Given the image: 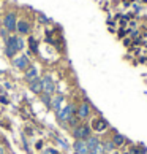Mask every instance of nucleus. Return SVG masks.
I'll return each mask as SVG.
<instances>
[{
	"instance_id": "nucleus-18",
	"label": "nucleus",
	"mask_w": 147,
	"mask_h": 154,
	"mask_svg": "<svg viewBox=\"0 0 147 154\" xmlns=\"http://www.w3.org/2000/svg\"><path fill=\"white\" fill-rule=\"evenodd\" d=\"M14 54H16V51H13V49H10V48L5 46V56H7V57L14 59Z\"/></svg>"
},
{
	"instance_id": "nucleus-26",
	"label": "nucleus",
	"mask_w": 147,
	"mask_h": 154,
	"mask_svg": "<svg viewBox=\"0 0 147 154\" xmlns=\"http://www.w3.org/2000/svg\"><path fill=\"white\" fill-rule=\"evenodd\" d=\"M57 154H59V152H57Z\"/></svg>"
},
{
	"instance_id": "nucleus-13",
	"label": "nucleus",
	"mask_w": 147,
	"mask_h": 154,
	"mask_svg": "<svg viewBox=\"0 0 147 154\" xmlns=\"http://www.w3.org/2000/svg\"><path fill=\"white\" fill-rule=\"evenodd\" d=\"M106 127H108V124H106L103 119H95L93 121V129L95 130H106Z\"/></svg>"
},
{
	"instance_id": "nucleus-9",
	"label": "nucleus",
	"mask_w": 147,
	"mask_h": 154,
	"mask_svg": "<svg viewBox=\"0 0 147 154\" xmlns=\"http://www.w3.org/2000/svg\"><path fill=\"white\" fill-rule=\"evenodd\" d=\"M35 78H38V70H37V67H33V65H30L29 68L25 70V75H24V79L27 83H30V81H33Z\"/></svg>"
},
{
	"instance_id": "nucleus-25",
	"label": "nucleus",
	"mask_w": 147,
	"mask_h": 154,
	"mask_svg": "<svg viewBox=\"0 0 147 154\" xmlns=\"http://www.w3.org/2000/svg\"><path fill=\"white\" fill-rule=\"evenodd\" d=\"M0 154H5V152H3V148H2V146H0Z\"/></svg>"
},
{
	"instance_id": "nucleus-15",
	"label": "nucleus",
	"mask_w": 147,
	"mask_h": 154,
	"mask_svg": "<svg viewBox=\"0 0 147 154\" xmlns=\"http://www.w3.org/2000/svg\"><path fill=\"white\" fill-rule=\"evenodd\" d=\"M123 141H125V137L117 134V135H114V138H112V145H114V146H122Z\"/></svg>"
},
{
	"instance_id": "nucleus-17",
	"label": "nucleus",
	"mask_w": 147,
	"mask_h": 154,
	"mask_svg": "<svg viewBox=\"0 0 147 154\" xmlns=\"http://www.w3.org/2000/svg\"><path fill=\"white\" fill-rule=\"evenodd\" d=\"M103 145V149H104V152H111L112 149H114V145H112V141H104V143H101Z\"/></svg>"
},
{
	"instance_id": "nucleus-8",
	"label": "nucleus",
	"mask_w": 147,
	"mask_h": 154,
	"mask_svg": "<svg viewBox=\"0 0 147 154\" xmlns=\"http://www.w3.org/2000/svg\"><path fill=\"white\" fill-rule=\"evenodd\" d=\"M89 115H90V106H89L87 102H84V103L79 105L76 116H78L79 119H86V118H89Z\"/></svg>"
},
{
	"instance_id": "nucleus-3",
	"label": "nucleus",
	"mask_w": 147,
	"mask_h": 154,
	"mask_svg": "<svg viewBox=\"0 0 147 154\" xmlns=\"http://www.w3.org/2000/svg\"><path fill=\"white\" fill-rule=\"evenodd\" d=\"M16 26H18V19H16V13H7L3 18V27L7 29L8 32H14L16 30Z\"/></svg>"
},
{
	"instance_id": "nucleus-10",
	"label": "nucleus",
	"mask_w": 147,
	"mask_h": 154,
	"mask_svg": "<svg viewBox=\"0 0 147 154\" xmlns=\"http://www.w3.org/2000/svg\"><path fill=\"white\" fill-rule=\"evenodd\" d=\"M16 30H18L21 35H27L30 32V24L27 21H18V26H16Z\"/></svg>"
},
{
	"instance_id": "nucleus-21",
	"label": "nucleus",
	"mask_w": 147,
	"mask_h": 154,
	"mask_svg": "<svg viewBox=\"0 0 147 154\" xmlns=\"http://www.w3.org/2000/svg\"><path fill=\"white\" fill-rule=\"evenodd\" d=\"M24 46H25V43H24V40H22V37H18V49L22 51Z\"/></svg>"
},
{
	"instance_id": "nucleus-2",
	"label": "nucleus",
	"mask_w": 147,
	"mask_h": 154,
	"mask_svg": "<svg viewBox=\"0 0 147 154\" xmlns=\"http://www.w3.org/2000/svg\"><path fill=\"white\" fill-rule=\"evenodd\" d=\"M73 137H75L76 140H87L90 137V125L79 124L78 127L73 129Z\"/></svg>"
},
{
	"instance_id": "nucleus-22",
	"label": "nucleus",
	"mask_w": 147,
	"mask_h": 154,
	"mask_svg": "<svg viewBox=\"0 0 147 154\" xmlns=\"http://www.w3.org/2000/svg\"><path fill=\"white\" fill-rule=\"evenodd\" d=\"M0 35H2V38L5 40V42H7V40H8V30L5 29V27H3V29H0Z\"/></svg>"
},
{
	"instance_id": "nucleus-11",
	"label": "nucleus",
	"mask_w": 147,
	"mask_h": 154,
	"mask_svg": "<svg viewBox=\"0 0 147 154\" xmlns=\"http://www.w3.org/2000/svg\"><path fill=\"white\" fill-rule=\"evenodd\" d=\"M5 45H7V48L16 51V53L19 51V49H18V37H16V35H10L8 40L5 42Z\"/></svg>"
},
{
	"instance_id": "nucleus-6",
	"label": "nucleus",
	"mask_w": 147,
	"mask_h": 154,
	"mask_svg": "<svg viewBox=\"0 0 147 154\" xmlns=\"http://www.w3.org/2000/svg\"><path fill=\"white\" fill-rule=\"evenodd\" d=\"M73 148H75L76 154H89V146L86 143V140H76Z\"/></svg>"
},
{
	"instance_id": "nucleus-4",
	"label": "nucleus",
	"mask_w": 147,
	"mask_h": 154,
	"mask_svg": "<svg viewBox=\"0 0 147 154\" xmlns=\"http://www.w3.org/2000/svg\"><path fill=\"white\" fill-rule=\"evenodd\" d=\"M41 83H43V92L52 95L54 91H55V83H54L52 76H51V75H44L41 78Z\"/></svg>"
},
{
	"instance_id": "nucleus-24",
	"label": "nucleus",
	"mask_w": 147,
	"mask_h": 154,
	"mask_svg": "<svg viewBox=\"0 0 147 154\" xmlns=\"http://www.w3.org/2000/svg\"><path fill=\"white\" fill-rule=\"evenodd\" d=\"M0 102H2V103H3V105H8V103H10V102H8V99H7V97H0Z\"/></svg>"
},
{
	"instance_id": "nucleus-16",
	"label": "nucleus",
	"mask_w": 147,
	"mask_h": 154,
	"mask_svg": "<svg viewBox=\"0 0 147 154\" xmlns=\"http://www.w3.org/2000/svg\"><path fill=\"white\" fill-rule=\"evenodd\" d=\"M40 99H41V102H43L44 105L51 106V100H52V97H51L49 94H44V92H41V94H40Z\"/></svg>"
},
{
	"instance_id": "nucleus-14",
	"label": "nucleus",
	"mask_w": 147,
	"mask_h": 154,
	"mask_svg": "<svg viewBox=\"0 0 147 154\" xmlns=\"http://www.w3.org/2000/svg\"><path fill=\"white\" fill-rule=\"evenodd\" d=\"M86 143H87V146H89V149H92L93 146H97V145L100 143V140L97 138V137H92V135H90L89 138L86 140Z\"/></svg>"
},
{
	"instance_id": "nucleus-1",
	"label": "nucleus",
	"mask_w": 147,
	"mask_h": 154,
	"mask_svg": "<svg viewBox=\"0 0 147 154\" xmlns=\"http://www.w3.org/2000/svg\"><path fill=\"white\" fill-rule=\"evenodd\" d=\"M73 115H76L75 105H66L65 108H60V111H57V119L62 124H66Z\"/></svg>"
},
{
	"instance_id": "nucleus-12",
	"label": "nucleus",
	"mask_w": 147,
	"mask_h": 154,
	"mask_svg": "<svg viewBox=\"0 0 147 154\" xmlns=\"http://www.w3.org/2000/svg\"><path fill=\"white\" fill-rule=\"evenodd\" d=\"M62 102H63V95L52 97V100H51V108H52L54 111H60V105H62Z\"/></svg>"
},
{
	"instance_id": "nucleus-20",
	"label": "nucleus",
	"mask_w": 147,
	"mask_h": 154,
	"mask_svg": "<svg viewBox=\"0 0 147 154\" xmlns=\"http://www.w3.org/2000/svg\"><path fill=\"white\" fill-rule=\"evenodd\" d=\"M29 43H30V48H32V51L33 53H38V46H37V42L33 38H29Z\"/></svg>"
},
{
	"instance_id": "nucleus-23",
	"label": "nucleus",
	"mask_w": 147,
	"mask_h": 154,
	"mask_svg": "<svg viewBox=\"0 0 147 154\" xmlns=\"http://www.w3.org/2000/svg\"><path fill=\"white\" fill-rule=\"evenodd\" d=\"M41 154H57V151L52 149V148H48V149H44Z\"/></svg>"
},
{
	"instance_id": "nucleus-7",
	"label": "nucleus",
	"mask_w": 147,
	"mask_h": 154,
	"mask_svg": "<svg viewBox=\"0 0 147 154\" xmlns=\"http://www.w3.org/2000/svg\"><path fill=\"white\" fill-rule=\"evenodd\" d=\"M29 88H30V91H32L33 94H38L40 95V94L43 92V83H41V79H40V76L29 83Z\"/></svg>"
},
{
	"instance_id": "nucleus-5",
	"label": "nucleus",
	"mask_w": 147,
	"mask_h": 154,
	"mask_svg": "<svg viewBox=\"0 0 147 154\" xmlns=\"http://www.w3.org/2000/svg\"><path fill=\"white\" fill-rule=\"evenodd\" d=\"M13 64L16 68H19V70H27V68L30 67V60H29V56L22 54L19 57H14L13 59Z\"/></svg>"
},
{
	"instance_id": "nucleus-19",
	"label": "nucleus",
	"mask_w": 147,
	"mask_h": 154,
	"mask_svg": "<svg viewBox=\"0 0 147 154\" xmlns=\"http://www.w3.org/2000/svg\"><path fill=\"white\" fill-rule=\"evenodd\" d=\"M130 151H131L130 154H146V149H144V148H131Z\"/></svg>"
}]
</instances>
